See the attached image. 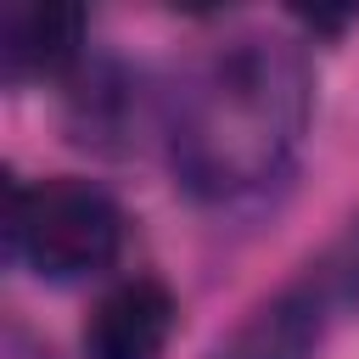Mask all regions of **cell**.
<instances>
[{"label": "cell", "instance_id": "6da1fadb", "mask_svg": "<svg viewBox=\"0 0 359 359\" xmlns=\"http://www.w3.org/2000/svg\"><path fill=\"white\" fill-rule=\"evenodd\" d=\"M314 118V73L292 39L236 34L213 45L168 101V168L196 202L275 185Z\"/></svg>", "mask_w": 359, "mask_h": 359}, {"label": "cell", "instance_id": "7a4b0ae2", "mask_svg": "<svg viewBox=\"0 0 359 359\" xmlns=\"http://www.w3.org/2000/svg\"><path fill=\"white\" fill-rule=\"evenodd\" d=\"M123 252V208L79 174L6 185V258L50 286L90 280Z\"/></svg>", "mask_w": 359, "mask_h": 359}, {"label": "cell", "instance_id": "3957f363", "mask_svg": "<svg viewBox=\"0 0 359 359\" xmlns=\"http://www.w3.org/2000/svg\"><path fill=\"white\" fill-rule=\"evenodd\" d=\"M90 17L79 6H56V0H11L0 11V79L11 90L28 84H67L84 62Z\"/></svg>", "mask_w": 359, "mask_h": 359}, {"label": "cell", "instance_id": "277c9868", "mask_svg": "<svg viewBox=\"0 0 359 359\" xmlns=\"http://www.w3.org/2000/svg\"><path fill=\"white\" fill-rule=\"evenodd\" d=\"M180 325V303L157 275H129L101 292L84 320V359H163Z\"/></svg>", "mask_w": 359, "mask_h": 359}, {"label": "cell", "instance_id": "5b68a950", "mask_svg": "<svg viewBox=\"0 0 359 359\" xmlns=\"http://www.w3.org/2000/svg\"><path fill=\"white\" fill-rule=\"evenodd\" d=\"M325 320H331V297L320 292L314 275H303L275 297H264L208 359H314Z\"/></svg>", "mask_w": 359, "mask_h": 359}, {"label": "cell", "instance_id": "8992f818", "mask_svg": "<svg viewBox=\"0 0 359 359\" xmlns=\"http://www.w3.org/2000/svg\"><path fill=\"white\" fill-rule=\"evenodd\" d=\"M140 123V84L123 62H84L67 79V135L95 151H123Z\"/></svg>", "mask_w": 359, "mask_h": 359}, {"label": "cell", "instance_id": "52a82bcc", "mask_svg": "<svg viewBox=\"0 0 359 359\" xmlns=\"http://www.w3.org/2000/svg\"><path fill=\"white\" fill-rule=\"evenodd\" d=\"M309 275L320 280V292L331 297V309H353L359 303V219L325 247L320 264H309Z\"/></svg>", "mask_w": 359, "mask_h": 359}, {"label": "cell", "instance_id": "ba28073f", "mask_svg": "<svg viewBox=\"0 0 359 359\" xmlns=\"http://www.w3.org/2000/svg\"><path fill=\"white\" fill-rule=\"evenodd\" d=\"M0 359H56L22 320H6V337H0Z\"/></svg>", "mask_w": 359, "mask_h": 359}]
</instances>
